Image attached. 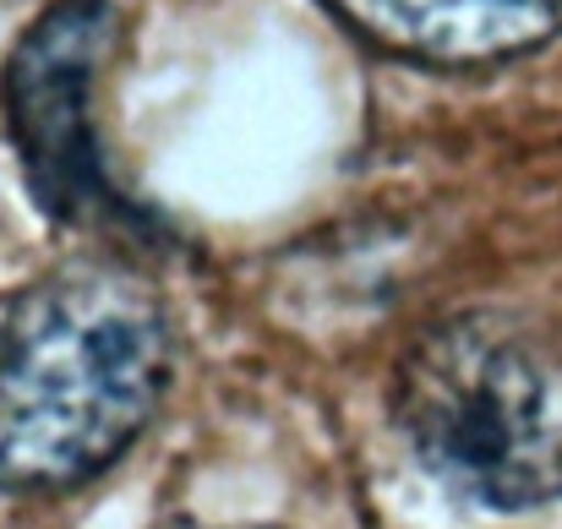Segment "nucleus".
<instances>
[{
    "label": "nucleus",
    "instance_id": "1",
    "mask_svg": "<svg viewBox=\"0 0 562 529\" xmlns=\"http://www.w3.org/2000/svg\"><path fill=\"white\" fill-rule=\"evenodd\" d=\"M176 328L154 284L110 257L33 279L0 312V492H77L159 415Z\"/></svg>",
    "mask_w": 562,
    "mask_h": 529
},
{
    "label": "nucleus",
    "instance_id": "2",
    "mask_svg": "<svg viewBox=\"0 0 562 529\" xmlns=\"http://www.w3.org/2000/svg\"><path fill=\"white\" fill-rule=\"evenodd\" d=\"M393 420L448 492L492 514L562 503V345L530 323H431L398 360Z\"/></svg>",
    "mask_w": 562,
    "mask_h": 529
},
{
    "label": "nucleus",
    "instance_id": "3",
    "mask_svg": "<svg viewBox=\"0 0 562 529\" xmlns=\"http://www.w3.org/2000/svg\"><path fill=\"white\" fill-rule=\"evenodd\" d=\"M115 38L110 0H49L5 60V126L44 218L154 246L159 218L115 185L99 148L93 99Z\"/></svg>",
    "mask_w": 562,
    "mask_h": 529
},
{
    "label": "nucleus",
    "instance_id": "4",
    "mask_svg": "<svg viewBox=\"0 0 562 529\" xmlns=\"http://www.w3.org/2000/svg\"><path fill=\"white\" fill-rule=\"evenodd\" d=\"M372 44L426 66H492L562 33V0H328Z\"/></svg>",
    "mask_w": 562,
    "mask_h": 529
}]
</instances>
